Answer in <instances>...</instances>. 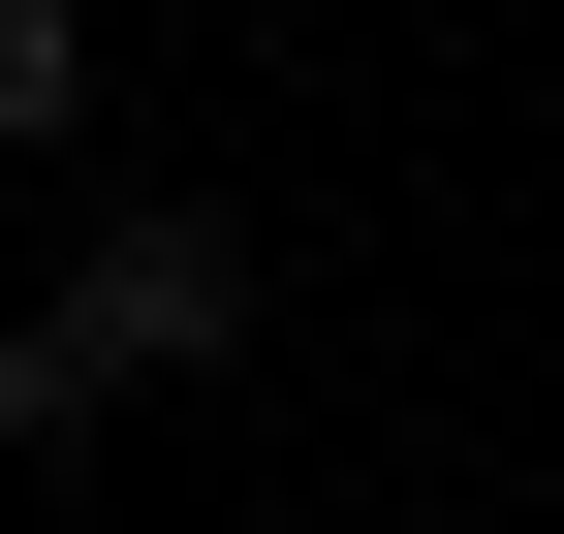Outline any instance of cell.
<instances>
[{
    "label": "cell",
    "instance_id": "6da1fadb",
    "mask_svg": "<svg viewBox=\"0 0 564 534\" xmlns=\"http://www.w3.org/2000/svg\"><path fill=\"white\" fill-rule=\"evenodd\" d=\"M32 346L95 377V409H126V377H220V346H251V221H220V189H126V221L32 284Z\"/></svg>",
    "mask_w": 564,
    "mask_h": 534
},
{
    "label": "cell",
    "instance_id": "7a4b0ae2",
    "mask_svg": "<svg viewBox=\"0 0 564 534\" xmlns=\"http://www.w3.org/2000/svg\"><path fill=\"white\" fill-rule=\"evenodd\" d=\"M95 126V0H0V158H63Z\"/></svg>",
    "mask_w": 564,
    "mask_h": 534
}]
</instances>
